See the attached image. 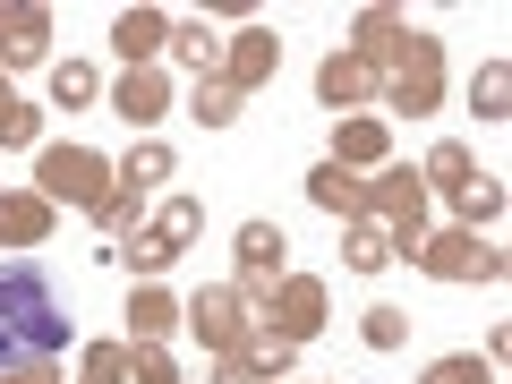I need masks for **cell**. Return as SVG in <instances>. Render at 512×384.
Wrapping results in <instances>:
<instances>
[{
	"label": "cell",
	"mask_w": 512,
	"mask_h": 384,
	"mask_svg": "<svg viewBox=\"0 0 512 384\" xmlns=\"http://www.w3.org/2000/svg\"><path fill=\"white\" fill-rule=\"evenodd\" d=\"M180 325L197 333V342L214 350V359H231L239 342H256V299L239 291V282H205V291L180 308Z\"/></svg>",
	"instance_id": "cell-3"
},
{
	"label": "cell",
	"mask_w": 512,
	"mask_h": 384,
	"mask_svg": "<svg viewBox=\"0 0 512 384\" xmlns=\"http://www.w3.org/2000/svg\"><path fill=\"white\" fill-rule=\"evenodd\" d=\"M43 43H52V18L26 9V0H9V9H0V60H9V69H35Z\"/></svg>",
	"instance_id": "cell-17"
},
{
	"label": "cell",
	"mask_w": 512,
	"mask_h": 384,
	"mask_svg": "<svg viewBox=\"0 0 512 384\" xmlns=\"http://www.w3.org/2000/svg\"><path fill=\"white\" fill-rule=\"evenodd\" d=\"M77 384H128V342H86L77 350Z\"/></svg>",
	"instance_id": "cell-27"
},
{
	"label": "cell",
	"mask_w": 512,
	"mask_h": 384,
	"mask_svg": "<svg viewBox=\"0 0 512 384\" xmlns=\"http://www.w3.org/2000/svg\"><path fill=\"white\" fill-rule=\"evenodd\" d=\"M453 214H461V231H478V222H495V214H504V188H495L487 171H478V188H470V197L453 205Z\"/></svg>",
	"instance_id": "cell-33"
},
{
	"label": "cell",
	"mask_w": 512,
	"mask_h": 384,
	"mask_svg": "<svg viewBox=\"0 0 512 384\" xmlns=\"http://www.w3.org/2000/svg\"><path fill=\"white\" fill-rule=\"evenodd\" d=\"M359 214L376 222L384 239H393V256H410L427 239V180L410 163H384L376 180H367V197H359Z\"/></svg>",
	"instance_id": "cell-2"
},
{
	"label": "cell",
	"mask_w": 512,
	"mask_h": 384,
	"mask_svg": "<svg viewBox=\"0 0 512 384\" xmlns=\"http://www.w3.org/2000/svg\"><path fill=\"white\" fill-rule=\"evenodd\" d=\"M188 120H205V128H231V120H239V94L222 86V77H197V86H188Z\"/></svg>",
	"instance_id": "cell-26"
},
{
	"label": "cell",
	"mask_w": 512,
	"mask_h": 384,
	"mask_svg": "<svg viewBox=\"0 0 512 384\" xmlns=\"http://www.w3.org/2000/svg\"><path fill=\"white\" fill-rule=\"evenodd\" d=\"M342 265H350V274H384V265H393V239H384L376 231V222H350V231H342Z\"/></svg>",
	"instance_id": "cell-22"
},
{
	"label": "cell",
	"mask_w": 512,
	"mask_h": 384,
	"mask_svg": "<svg viewBox=\"0 0 512 384\" xmlns=\"http://www.w3.org/2000/svg\"><path fill=\"white\" fill-rule=\"evenodd\" d=\"M419 180L427 188H444V197H470V188H478V163H470V146H453V137H444V146H427V163H419Z\"/></svg>",
	"instance_id": "cell-19"
},
{
	"label": "cell",
	"mask_w": 512,
	"mask_h": 384,
	"mask_svg": "<svg viewBox=\"0 0 512 384\" xmlns=\"http://www.w3.org/2000/svg\"><path fill=\"white\" fill-rule=\"evenodd\" d=\"M282 248H291V239H282L274 222H239V239H231V256H239V291H248L256 308H265V291L282 282Z\"/></svg>",
	"instance_id": "cell-9"
},
{
	"label": "cell",
	"mask_w": 512,
	"mask_h": 384,
	"mask_svg": "<svg viewBox=\"0 0 512 384\" xmlns=\"http://www.w3.org/2000/svg\"><path fill=\"white\" fill-rule=\"evenodd\" d=\"M214 384H291V342H274V333L239 342L231 359H214Z\"/></svg>",
	"instance_id": "cell-11"
},
{
	"label": "cell",
	"mask_w": 512,
	"mask_h": 384,
	"mask_svg": "<svg viewBox=\"0 0 512 384\" xmlns=\"http://www.w3.org/2000/svg\"><path fill=\"white\" fill-rule=\"evenodd\" d=\"M60 222L52 197H35V188H0V248H43Z\"/></svg>",
	"instance_id": "cell-12"
},
{
	"label": "cell",
	"mask_w": 512,
	"mask_h": 384,
	"mask_svg": "<svg viewBox=\"0 0 512 384\" xmlns=\"http://www.w3.org/2000/svg\"><path fill=\"white\" fill-rule=\"evenodd\" d=\"M197 231H205V205H197V197H171L163 214L146 222V239H163L171 256H188V239H197Z\"/></svg>",
	"instance_id": "cell-21"
},
{
	"label": "cell",
	"mask_w": 512,
	"mask_h": 384,
	"mask_svg": "<svg viewBox=\"0 0 512 384\" xmlns=\"http://www.w3.org/2000/svg\"><path fill=\"white\" fill-rule=\"evenodd\" d=\"M308 197L325 205V214L359 222V197H367V180H359V171H342V163H316V171H308Z\"/></svg>",
	"instance_id": "cell-20"
},
{
	"label": "cell",
	"mask_w": 512,
	"mask_h": 384,
	"mask_svg": "<svg viewBox=\"0 0 512 384\" xmlns=\"http://www.w3.org/2000/svg\"><path fill=\"white\" fill-rule=\"evenodd\" d=\"M470 111L478 120H512V60H487L470 77Z\"/></svg>",
	"instance_id": "cell-23"
},
{
	"label": "cell",
	"mask_w": 512,
	"mask_h": 384,
	"mask_svg": "<svg viewBox=\"0 0 512 384\" xmlns=\"http://www.w3.org/2000/svg\"><path fill=\"white\" fill-rule=\"evenodd\" d=\"M163 43H171V18H163V9H120V18H111V52H120L128 69H154Z\"/></svg>",
	"instance_id": "cell-14"
},
{
	"label": "cell",
	"mask_w": 512,
	"mask_h": 384,
	"mask_svg": "<svg viewBox=\"0 0 512 384\" xmlns=\"http://www.w3.org/2000/svg\"><path fill=\"white\" fill-rule=\"evenodd\" d=\"M94 94H103V77H94L86 60H60V69H52V103H60V111H77V103H94Z\"/></svg>",
	"instance_id": "cell-29"
},
{
	"label": "cell",
	"mask_w": 512,
	"mask_h": 384,
	"mask_svg": "<svg viewBox=\"0 0 512 384\" xmlns=\"http://www.w3.org/2000/svg\"><path fill=\"white\" fill-rule=\"evenodd\" d=\"M274 69H282V35L274 26H239L231 43H222V86L231 94H256V86H274Z\"/></svg>",
	"instance_id": "cell-8"
},
{
	"label": "cell",
	"mask_w": 512,
	"mask_h": 384,
	"mask_svg": "<svg viewBox=\"0 0 512 384\" xmlns=\"http://www.w3.org/2000/svg\"><path fill=\"white\" fill-rule=\"evenodd\" d=\"M376 94H384V111H410V120H419V111H436V103H444V43L410 26L402 60L384 69V86H376Z\"/></svg>",
	"instance_id": "cell-5"
},
{
	"label": "cell",
	"mask_w": 512,
	"mask_h": 384,
	"mask_svg": "<svg viewBox=\"0 0 512 384\" xmlns=\"http://www.w3.org/2000/svg\"><path fill=\"white\" fill-rule=\"evenodd\" d=\"M128 384H180L171 350H163V342H128Z\"/></svg>",
	"instance_id": "cell-30"
},
{
	"label": "cell",
	"mask_w": 512,
	"mask_h": 384,
	"mask_svg": "<svg viewBox=\"0 0 512 384\" xmlns=\"http://www.w3.org/2000/svg\"><path fill=\"white\" fill-rule=\"evenodd\" d=\"M137 205H146V188L111 180V188H103V205H94V231H103V239H128V231H137Z\"/></svg>",
	"instance_id": "cell-24"
},
{
	"label": "cell",
	"mask_w": 512,
	"mask_h": 384,
	"mask_svg": "<svg viewBox=\"0 0 512 384\" xmlns=\"http://www.w3.org/2000/svg\"><path fill=\"white\" fill-rule=\"evenodd\" d=\"M111 180H128V188H154V180H171V146H163V137H146V146L128 154V163L111 171Z\"/></svg>",
	"instance_id": "cell-28"
},
{
	"label": "cell",
	"mask_w": 512,
	"mask_h": 384,
	"mask_svg": "<svg viewBox=\"0 0 512 384\" xmlns=\"http://www.w3.org/2000/svg\"><path fill=\"white\" fill-rule=\"evenodd\" d=\"M359 333H367V350H402V342H410V316H402V308H367Z\"/></svg>",
	"instance_id": "cell-31"
},
{
	"label": "cell",
	"mask_w": 512,
	"mask_h": 384,
	"mask_svg": "<svg viewBox=\"0 0 512 384\" xmlns=\"http://www.w3.org/2000/svg\"><path fill=\"white\" fill-rule=\"evenodd\" d=\"M256 333H274V342H316L325 333V282L316 274H282L274 291H265V308H256Z\"/></svg>",
	"instance_id": "cell-6"
},
{
	"label": "cell",
	"mask_w": 512,
	"mask_h": 384,
	"mask_svg": "<svg viewBox=\"0 0 512 384\" xmlns=\"http://www.w3.org/2000/svg\"><path fill=\"white\" fill-rule=\"evenodd\" d=\"M103 188H111V163H103L94 146H43V154H35V197L94 214V205H103Z\"/></svg>",
	"instance_id": "cell-4"
},
{
	"label": "cell",
	"mask_w": 512,
	"mask_h": 384,
	"mask_svg": "<svg viewBox=\"0 0 512 384\" xmlns=\"http://www.w3.org/2000/svg\"><path fill=\"white\" fill-rule=\"evenodd\" d=\"M384 154H393V128H384L376 111L333 120V154H325V163H342V171H384Z\"/></svg>",
	"instance_id": "cell-10"
},
{
	"label": "cell",
	"mask_w": 512,
	"mask_h": 384,
	"mask_svg": "<svg viewBox=\"0 0 512 384\" xmlns=\"http://www.w3.org/2000/svg\"><path fill=\"white\" fill-rule=\"evenodd\" d=\"M402 43H410V18H393V9H359V26H350V52L376 69V86H384V69L402 60Z\"/></svg>",
	"instance_id": "cell-13"
},
{
	"label": "cell",
	"mask_w": 512,
	"mask_h": 384,
	"mask_svg": "<svg viewBox=\"0 0 512 384\" xmlns=\"http://www.w3.org/2000/svg\"><path fill=\"white\" fill-rule=\"evenodd\" d=\"M410 256H419L436 282H504V248H487V239L461 231V222H453V231H427Z\"/></svg>",
	"instance_id": "cell-7"
},
{
	"label": "cell",
	"mask_w": 512,
	"mask_h": 384,
	"mask_svg": "<svg viewBox=\"0 0 512 384\" xmlns=\"http://www.w3.org/2000/svg\"><path fill=\"white\" fill-rule=\"evenodd\" d=\"M111 111H120L128 128H154V120L171 111V77H163V69H128L120 86H111Z\"/></svg>",
	"instance_id": "cell-15"
},
{
	"label": "cell",
	"mask_w": 512,
	"mask_h": 384,
	"mask_svg": "<svg viewBox=\"0 0 512 384\" xmlns=\"http://www.w3.org/2000/svg\"><path fill=\"white\" fill-rule=\"evenodd\" d=\"M427 384H495V367L478 359V350H453V359H436V367H427Z\"/></svg>",
	"instance_id": "cell-32"
},
{
	"label": "cell",
	"mask_w": 512,
	"mask_h": 384,
	"mask_svg": "<svg viewBox=\"0 0 512 384\" xmlns=\"http://www.w3.org/2000/svg\"><path fill=\"white\" fill-rule=\"evenodd\" d=\"M35 128H43V120H35L9 86H0V146H35Z\"/></svg>",
	"instance_id": "cell-34"
},
{
	"label": "cell",
	"mask_w": 512,
	"mask_h": 384,
	"mask_svg": "<svg viewBox=\"0 0 512 384\" xmlns=\"http://www.w3.org/2000/svg\"><path fill=\"white\" fill-rule=\"evenodd\" d=\"M0 384H60L52 359H26V367H0Z\"/></svg>",
	"instance_id": "cell-35"
},
{
	"label": "cell",
	"mask_w": 512,
	"mask_h": 384,
	"mask_svg": "<svg viewBox=\"0 0 512 384\" xmlns=\"http://www.w3.org/2000/svg\"><path fill=\"white\" fill-rule=\"evenodd\" d=\"M171 325H180V299H171L163 282H137V291H128V342H163Z\"/></svg>",
	"instance_id": "cell-18"
},
{
	"label": "cell",
	"mask_w": 512,
	"mask_h": 384,
	"mask_svg": "<svg viewBox=\"0 0 512 384\" xmlns=\"http://www.w3.org/2000/svg\"><path fill=\"white\" fill-rule=\"evenodd\" d=\"M69 350V291L43 256H9L0 265V367L60 359Z\"/></svg>",
	"instance_id": "cell-1"
},
{
	"label": "cell",
	"mask_w": 512,
	"mask_h": 384,
	"mask_svg": "<svg viewBox=\"0 0 512 384\" xmlns=\"http://www.w3.org/2000/svg\"><path fill=\"white\" fill-rule=\"evenodd\" d=\"M163 52H180V60H188L197 77H214V69H222V43H214V26H205V18L171 26V43H163Z\"/></svg>",
	"instance_id": "cell-25"
},
{
	"label": "cell",
	"mask_w": 512,
	"mask_h": 384,
	"mask_svg": "<svg viewBox=\"0 0 512 384\" xmlns=\"http://www.w3.org/2000/svg\"><path fill=\"white\" fill-rule=\"evenodd\" d=\"M316 94H325V111L342 120V111H359L367 94H376V69H367L359 52H333L325 69H316Z\"/></svg>",
	"instance_id": "cell-16"
}]
</instances>
